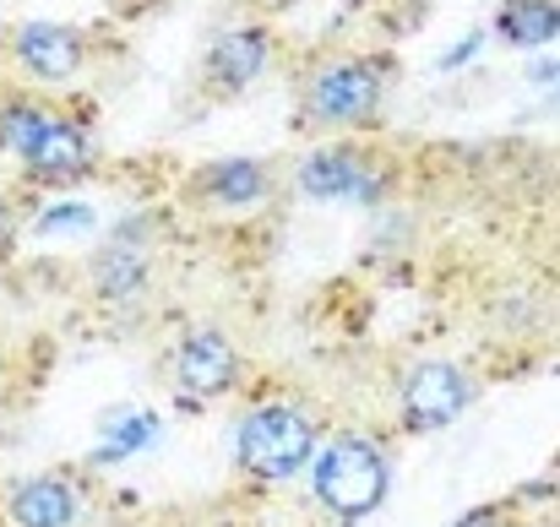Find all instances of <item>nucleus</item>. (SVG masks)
<instances>
[{"mask_svg": "<svg viewBox=\"0 0 560 527\" xmlns=\"http://www.w3.org/2000/svg\"><path fill=\"white\" fill-rule=\"evenodd\" d=\"M397 82V60L392 55H338L327 60L305 87H300V115L294 126L311 137H338V131H360L371 126Z\"/></svg>", "mask_w": 560, "mask_h": 527, "instance_id": "1", "label": "nucleus"}, {"mask_svg": "<svg viewBox=\"0 0 560 527\" xmlns=\"http://www.w3.org/2000/svg\"><path fill=\"white\" fill-rule=\"evenodd\" d=\"M316 441H322L316 419H311L300 402H283V397H278V402H256V408L234 424V446H229V452H234V468H240L245 479L278 490V484H289V479L305 473Z\"/></svg>", "mask_w": 560, "mask_h": 527, "instance_id": "2", "label": "nucleus"}, {"mask_svg": "<svg viewBox=\"0 0 560 527\" xmlns=\"http://www.w3.org/2000/svg\"><path fill=\"white\" fill-rule=\"evenodd\" d=\"M311 495L322 512H332L338 523H360L381 512L386 490H392V462L371 435H332L327 446L316 441L311 452Z\"/></svg>", "mask_w": 560, "mask_h": 527, "instance_id": "3", "label": "nucleus"}, {"mask_svg": "<svg viewBox=\"0 0 560 527\" xmlns=\"http://www.w3.org/2000/svg\"><path fill=\"white\" fill-rule=\"evenodd\" d=\"M397 185V164L375 142L327 137L294 164V190L322 207H381Z\"/></svg>", "mask_w": 560, "mask_h": 527, "instance_id": "4", "label": "nucleus"}, {"mask_svg": "<svg viewBox=\"0 0 560 527\" xmlns=\"http://www.w3.org/2000/svg\"><path fill=\"white\" fill-rule=\"evenodd\" d=\"M16 169L27 185L38 190H66V185H82V179L98 169V137H93V120L71 115L55 104V115L44 120V131L33 137V148L16 159Z\"/></svg>", "mask_w": 560, "mask_h": 527, "instance_id": "5", "label": "nucleus"}, {"mask_svg": "<svg viewBox=\"0 0 560 527\" xmlns=\"http://www.w3.org/2000/svg\"><path fill=\"white\" fill-rule=\"evenodd\" d=\"M5 55H11V66L27 82H38V87H71V82H82V71L93 60V44L71 22H16L5 33Z\"/></svg>", "mask_w": 560, "mask_h": 527, "instance_id": "6", "label": "nucleus"}, {"mask_svg": "<svg viewBox=\"0 0 560 527\" xmlns=\"http://www.w3.org/2000/svg\"><path fill=\"white\" fill-rule=\"evenodd\" d=\"M272 44L278 38H272L267 16H245V22L218 27L201 49V93L207 98H240L272 66Z\"/></svg>", "mask_w": 560, "mask_h": 527, "instance_id": "7", "label": "nucleus"}, {"mask_svg": "<svg viewBox=\"0 0 560 527\" xmlns=\"http://www.w3.org/2000/svg\"><path fill=\"white\" fill-rule=\"evenodd\" d=\"M474 402V375L452 359H424L402 375L397 386V419L408 435H435L446 424H457Z\"/></svg>", "mask_w": 560, "mask_h": 527, "instance_id": "8", "label": "nucleus"}, {"mask_svg": "<svg viewBox=\"0 0 560 527\" xmlns=\"http://www.w3.org/2000/svg\"><path fill=\"white\" fill-rule=\"evenodd\" d=\"M88 294L109 311H131L142 294H148V278H153V245H148V229L142 223H120L93 256H88Z\"/></svg>", "mask_w": 560, "mask_h": 527, "instance_id": "9", "label": "nucleus"}, {"mask_svg": "<svg viewBox=\"0 0 560 527\" xmlns=\"http://www.w3.org/2000/svg\"><path fill=\"white\" fill-rule=\"evenodd\" d=\"M240 349L229 332L218 327H190L170 353V386L180 391V402H218L240 386Z\"/></svg>", "mask_w": 560, "mask_h": 527, "instance_id": "10", "label": "nucleus"}, {"mask_svg": "<svg viewBox=\"0 0 560 527\" xmlns=\"http://www.w3.org/2000/svg\"><path fill=\"white\" fill-rule=\"evenodd\" d=\"M186 196L212 212H250L272 196V164L261 159H212L186 179Z\"/></svg>", "mask_w": 560, "mask_h": 527, "instance_id": "11", "label": "nucleus"}, {"mask_svg": "<svg viewBox=\"0 0 560 527\" xmlns=\"http://www.w3.org/2000/svg\"><path fill=\"white\" fill-rule=\"evenodd\" d=\"M82 512H88V501L71 473H33V479L11 484V495H5V523L22 527H71L82 523Z\"/></svg>", "mask_w": 560, "mask_h": 527, "instance_id": "12", "label": "nucleus"}, {"mask_svg": "<svg viewBox=\"0 0 560 527\" xmlns=\"http://www.w3.org/2000/svg\"><path fill=\"white\" fill-rule=\"evenodd\" d=\"M560 33L556 0H501L495 11V38L512 49H550Z\"/></svg>", "mask_w": 560, "mask_h": 527, "instance_id": "13", "label": "nucleus"}, {"mask_svg": "<svg viewBox=\"0 0 560 527\" xmlns=\"http://www.w3.org/2000/svg\"><path fill=\"white\" fill-rule=\"evenodd\" d=\"M55 115V98H44V93H5L0 98V159H22L27 148H33V137L44 131V120Z\"/></svg>", "mask_w": 560, "mask_h": 527, "instance_id": "14", "label": "nucleus"}, {"mask_svg": "<svg viewBox=\"0 0 560 527\" xmlns=\"http://www.w3.org/2000/svg\"><path fill=\"white\" fill-rule=\"evenodd\" d=\"M159 441V413H120L115 424H109V441H104V452L93 457L98 468L104 462H120V457H131V452H148Z\"/></svg>", "mask_w": 560, "mask_h": 527, "instance_id": "15", "label": "nucleus"}, {"mask_svg": "<svg viewBox=\"0 0 560 527\" xmlns=\"http://www.w3.org/2000/svg\"><path fill=\"white\" fill-rule=\"evenodd\" d=\"M11 250H16V212L0 201V267L11 261Z\"/></svg>", "mask_w": 560, "mask_h": 527, "instance_id": "16", "label": "nucleus"}, {"mask_svg": "<svg viewBox=\"0 0 560 527\" xmlns=\"http://www.w3.org/2000/svg\"><path fill=\"white\" fill-rule=\"evenodd\" d=\"M245 5H250V16H267V22H272V16H283V11H294L300 0H245Z\"/></svg>", "mask_w": 560, "mask_h": 527, "instance_id": "17", "label": "nucleus"}]
</instances>
